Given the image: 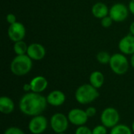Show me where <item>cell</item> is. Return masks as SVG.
<instances>
[{"label": "cell", "instance_id": "6da1fadb", "mask_svg": "<svg viewBox=\"0 0 134 134\" xmlns=\"http://www.w3.org/2000/svg\"><path fill=\"white\" fill-rule=\"evenodd\" d=\"M46 97L41 93L29 92L26 93L20 100L19 108L20 111L27 116L41 115L47 107Z\"/></svg>", "mask_w": 134, "mask_h": 134}, {"label": "cell", "instance_id": "7a4b0ae2", "mask_svg": "<svg viewBox=\"0 0 134 134\" xmlns=\"http://www.w3.org/2000/svg\"><path fill=\"white\" fill-rule=\"evenodd\" d=\"M32 68V60L27 55H16L10 63V71L16 76L28 74Z\"/></svg>", "mask_w": 134, "mask_h": 134}, {"label": "cell", "instance_id": "3957f363", "mask_svg": "<svg viewBox=\"0 0 134 134\" xmlns=\"http://www.w3.org/2000/svg\"><path fill=\"white\" fill-rule=\"evenodd\" d=\"M100 96L97 88L91 84H83L78 87L75 91V97L78 103L81 104H88L96 100Z\"/></svg>", "mask_w": 134, "mask_h": 134}, {"label": "cell", "instance_id": "277c9868", "mask_svg": "<svg viewBox=\"0 0 134 134\" xmlns=\"http://www.w3.org/2000/svg\"><path fill=\"white\" fill-rule=\"evenodd\" d=\"M109 65L111 71L119 75L126 74L129 69L128 59L123 53H115L111 55Z\"/></svg>", "mask_w": 134, "mask_h": 134}, {"label": "cell", "instance_id": "5b68a950", "mask_svg": "<svg viewBox=\"0 0 134 134\" xmlns=\"http://www.w3.org/2000/svg\"><path fill=\"white\" fill-rule=\"evenodd\" d=\"M120 121V115L117 109L109 107L103 110L100 115V122L102 125L107 128H113L119 124Z\"/></svg>", "mask_w": 134, "mask_h": 134}, {"label": "cell", "instance_id": "8992f818", "mask_svg": "<svg viewBox=\"0 0 134 134\" xmlns=\"http://www.w3.org/2000/svg\"><path fill=\"white\" fill-rule=\"evenodd\" d=\"M69 125V120L68 116L62 113H55L50 119L51 129L56 133H64Z\"/></svg>", "mask_w": 134, "mask_h": 134}, {"label": "cell", "instance_id": "52a82bcc", "mask_svg": "<svg viewBox=\"0 0 134 134\" xmlns=\"http://www.w3.org/2000/svg\"><path fill=\"white\" fill-rule=\"evenodd\" d=\"M48 127L47 119L42 115L33 116L28 123V130L32 134H42Z\"/></svg>", "mask_w": 134, "mask_h": 134}, {"label": "cell", "instance_id": "ba28073f", "mask_svg": "<svg viewBox=\"0 0 134 134\" xmlns=\"http://www.w3.org/2000/svg\"><path fill=\"white\" fill-rule=\"evenodd\" d=\"M129 8L122 3H115L109 9V16L115 22H122L129 16Z\"/></svg>", "mask_w": 134, "mask_h": 134}, {"label": "cell", "instance_id": "9c48e42d", "mask_svg": "<svg viewBox=\"0 0 134 134\" xmlns=\"http://www.w3.org/2000/svg\"><path fill=\"white\" fill-rule=\"evenodd\" d=\"M68 118L71 124L76 126L78 127L81 126H85V124L87 122L89 119V117L87 116L86 111L82 110L80 108L71 109L68 114Z\"/></svg>", "mask_w": 134, "mask_h": 134}, {"label": "cell", "instance_id": "30bf717a", "mask_svg": "<svg viewBox=\"0 0 134 134\" xmlns=\"http://www.w3.org/2000/svg\"><path fill=\"white\" fill-rule=\"evenodd\" d=\"M26 35V28L24 25L20 22H16L13 24H9L8 28V36L13 42L21 41Z\"/></svg>", "mask_w": 134, "mask_h": 134}, {"label": "cell", "instance_id": "8fae6325", "mask_svg": "<svg viewBox=\"0 0 134 134\" xmlns=\"http://www.w3.org/2000/svg\"><path fill=\"white\" fill-rule=\"evenodd\" d=\"M27 55L32 60H41L46 56V49L40 43H31L28 46Z\"/></svg>", "mask_w": 134, "mask_h": 134}, {"label": "cell", "instance_id": "7c38bea8", "mask_svg": "<svg viewBox=\"0 0 134 134\" xmlns=\"http://www.w3.org/2000/svg\"><path fill=\"white\" fill-rule=\"evenodd\" d=\"M119 49L125 55H133L134 53V35L130 34L122 38L119 42Z\"/></svg>", "mask_w": 134, "mask_h": 134}, {"label": "cell", "instance_id": "4fadbf2b", "mask_svg": "<svg viewBox=\"0 0 134 134\" xmlns=\"http://www.w3.org/2000/svg\"><path fill=\"white\" fill-rule=\"evenodd\" d=\"M46 100L48 104L53 107H60L63 105L66 100L65 94L58 90L51 91L46 97Z\"/></svg>", "mask_w": 134, "mask_h": 134}, {"label": "cell", "instance_id": "5bb4252c", "mask_svg": "<svg viewBox=\"0 0 134 134\" xmlns=\"http://www.w3.org/2000/svg\"><path fill=\"white\" fill-rule=\"evenodd\" d=\"M30 85L31 87V92L41 93L46 90L48 86V81L45 77L38 75L31 80Z\"/></svg>", "mask_w": 134, "mask_h": 134}, {"label": "cell", "instance_id": "9a60e30c", "mask_svg": "<svg viewBox=\"0 0 134 134\" xmlns=\"http://www.w3.org/2000/svg\"><path fill=\"white\" fill-rule=\"evenodd\" d=\"M92 14L98 19H102L104 16L109 15V9L106 4L103 2L95 3L91 9Z\"/></svg>", "mask_w": 134, "mask_h": 134}, {"label": "cell", "instance_id": "2e32d148", "mask_svg": "<svg viewBox=\"0 0 134 134\" xmlns=\"http://www.w3.org/2000/svg\"><path fill=\"white\" fill-rule=\"evenodd\" d=\"M15 104L13 100L6 96H2L0 97V111L2 114L8 115L14 111Z\"/></svg>", "mask_w": 134, "mask_h": 134}, {"label": "cell", "instance_id": "e0dca14e", "mask_svg": "<svg viewBox=\"0 0 134 134\" xmlns=\"http://www.w3.org/2000/svg\"><path fill=\"white\" fill-rule=\"evenodd\" d=\"M104 82V76L102 72L99 71H93L90 75V84H91L93 87L99 89L102 87Z\"/></svg>", "mask_w": 134, "mask_h": 134}, {"label": "cell", "instance_id": "ac0fdd59", "mask_svg": "<svg viewBox=\"0 0 134 134\" xmlns=\"http://www.w3.org/2000/svg\"><path fill=\"white\" fill-rule=\"evenodd\" d=\"M110 134H133V130L126 125L118 124L111 128Z\"/></svg>", "mask_w": 134, "mask_h": 134}, {"label": "cell", "instance_id": "d6986e66", "mask_svg": "<svg viewBox=\"0 0 134 134\" xmlns=\"http://www.w3.org/2000/svg\"><path fill=\"white\" fill-rule=\"evenodd\" d=\"M27 48H28V46L23 40L16 42H14V45H13V50L16 55H25V54H27Z\"/></svg>", "mask_w": 134, "mask_h": 134}, {"label": "cell", "instance_id": "ffe728a7", "mask_svg": "<svg viewBox=\"0 0 134 134\" xmlns=\"http://www.w3.org/2000/svg\"><path fill=\"white\" fill-rule=\"evenodd\" d=\"M111 56L105 51H100L97 55V60L101 64H109V62L111 60Z\"/></svg>", "mask_w": 134, "mask_h": 134}, {"label": "cell", "instance_id": "44dd1931", "mask_svg": "<svg viewBox=\"0 0 134 134\" xmlns=\"http://www.w3.org/2000/svg\"><path fill=\"white\" fill-rule=\"evenodd\" d=\"M108 128L104 125H98L92 130L93 134H108Z\"/></svg>", "mask_w": 134, "mask_h": 134}, {"label": "cell", "instance_id": "7402d4cb", "mask_svg": "<svg viewBox=\"0 0 134 134\" xmlns=\"http://www.w3.org/2000/svg\"><path fill=\"white\" fill-rule=\"evenodd\" d=\"M3 134H25L24 133V131L19 128V127H16V126H11V127H9L7 128L4 133Z\"/></svg>", "mask_w": 134, "mask_h": 134}, {"label": "cell", "instance_id": "603a6c76", "mask_svg": "<svg viewBox=\"0 0 134 134\" xmlns=\"http://www.w3.org/2000/svg\"><path fill=\"white\" fill-rule=\"evenodd\" d=\"M75 134H93V133L89 127L86 126H81L76 129Z\"/></svg>", "mask_w": 134, "mask_h": 134}, {"label": "cell", "instance_id": "cb8c5ba5", "mask_svg": "<svg viewBox=\"0 0 134 134\" xmlns=\"http://www.w3.org/2000/svg\"><path fill=\"white\" fill-rule=\"evenodd\" d=\"M112 23H113V20L111 19V17L109 15L104 16V18L101 19V25L105 28H108V27H111Z\"/></svg>", "mask_w": 134, "mask_h": 134}, {"label": "cell", "instance_id": "d4e9b609", "mask_svg": "<svg viewBox=\"0 0 134 134\" xmlns=\"http://www.w3.org/2000/svg\"><path fill=\"white\" fill-rule=\"evenodd\" d=\"M85 111L89 118H92V117L95 116V115L97 114V109L94 107H89Z\"/></svg>", "mask_w": 134, "mask_h": 134}, {"label": "cell", "instance_id": "484cf974", "mask_svg": "<svg viewBox=\"0 0 134 134\" xmlns=\"http://www.w3.org/2000/svg\"><path fill=\"white\" fill-rule=\"evenodd\" d=\"M5 19H6V21H7L9 24H14V23L16 22V16H15L14 14H13V13H9V14H7Z\"/></svg>", "mask_w": 134, "mask_h": 134}, {"label": "cell", "instance_id": "4316f807", "mask_svg": "<svg viewBox=\"0 0 134 134\" xmlns=\"http://www.w3.org/2000/svg\"><path fill=\"white\" fill-rule=\"evenodd\" d=\"M23 90L26 93H29L30 91H31V85H30V82L29 83H26L23 86Z\"/></svg>", "mask_w": 134, "mask_h": 134}, {"label": "cell", "instance_id": "83f0119b", "mask_svg": "<svg viewBox=\"0 0 134 134\" xmlns=\"http://www.w3.org/2000/svg\"><path fill=\"white\" fill-rule=\"evenodd\" d=\"M129 10L134 15V0H131L129 3Z\"/></svg>", "mask_w": 134, "mask_h": 134}, {"label": "cell", "instance_id": "f1b7e54d", "mask_svg": "<svg viewBox=\"0 0 134 134\" xmlns=\"http://www.w3.org/2000/svg\"><path fill=\"white\" fill-rule=\"evenodd\" d=\"M130 34L134 35V21L131 23L130 26Z\"/></svg>", "mask_w": 134, "mask_h": 134}, {"label": "cell", "instance_id": "f546056e", "mask_svg": "<svg viewBox=\"0 0 134 134\" xmlns=\"http://www.w3.org/2000/svg\"><path fill=\"white\" fill-rule=\"evenodd\" d=\"M130 64H131L132 67L134 68V53L132 55V57H131V59H130Z\"/></svg>", "mask_w": 134, "mask_h": 134}, {"label": "cell", "instance_id": "4dcf8cb0", "mask_svg": "<svg viewBox=\"0 0 134 134\" xmlns=\"http://www.w3.org/2000/svg\"><path fill=\"white\" fill-rule=\"evenodd\" d=\"M132 130H133V133H134V121H133V124H132Z\"/></svg>", "mask_w": 134, "mask_h": 134}, {"label": "cell", "instance_id": "1f68e13d", "mask_svg": "<svg viewBox=\"0 0 134 134\" xmlns=\"http://www.w3.org/2000/svg\"><path fill=\"white\" fill-rule=\"evenodd\" d=\"M57 134H66V133H57Z\"/></svg>", "mask_w": 134, "mask_h": 134}]
</instances>
